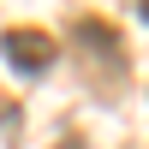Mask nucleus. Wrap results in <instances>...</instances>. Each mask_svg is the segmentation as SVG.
Wrapping results in <instances>:
<instances>
[{"instance_id":"obj_2","label":"nucleus","mask_w":149,"mask_h":149,"mask_svg":"<svg viewBox=\"0 0 149 149\" xmlns=\"http://www.w3.org/2000/svg\"><path fill=\"white\" fill-rule=\"evenodd\" d=\"M72 36H78L84 48H102V60H119V36H113V24H107V18H78V24H72Z\"/></svg>"},{"instance_id":"obj_3","label":"nucleus","mask_w":149,"mask_h":149,"mask_svg":"<svg viewBox=\"0 0 149 149\" xmlns=\"http://www.w3.org/2000/svg\"><path fill=\"white\" fill-rule=\"evenodd\" d=\"M143 18H149V0H143Z\"/></svg>"},{"instance_id":"obj_1","label":"nucleus","mask_w":149,"mask_h":149,"mask_svg":"<svg viewBox=\"0 0 149 149\" xmlns=\"http://www.w3.org/2000/svg\"><path fill=\"white\" fill-rule=\"evenodd\" d=\"M0 54H6L24 78H36V72L54 66V36H48V30H30V24H18V30L0 36Z\"/></svg>"}]
</instances>
